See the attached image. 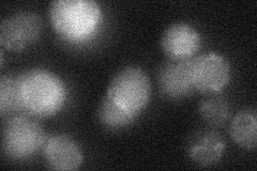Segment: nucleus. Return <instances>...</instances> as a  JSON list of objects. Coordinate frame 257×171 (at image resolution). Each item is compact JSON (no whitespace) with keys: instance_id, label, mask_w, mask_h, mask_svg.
Segmentation results:
<instances>
[{"instance_id":"7","label":"nucleus","mask_w":257,"mask_h":171,"mask_svg":"<svg viewBox=\"0 0 257 171\" xmlns=\"http://www.w3.org/2000/svg\"><path fill=\"white\" fill-rule=\"evenodd\" d=\"M160 45L170 60H190L202 47V36L188 23H174L163 31Z\"/></svg>"},{"instance_id":"10","label":"nucleus","mask_w":257,"mask_h":171,"mask_svg":"<svg viewBox=\"0 0 257 171\" xmlns=\"http://www.w3.org/2000/svg\"><path fill=\"white\" fill-rule=\"evenodd\" d=\"M226 151V141L214 129H200L188 140L187 154L192 161L202 167L219 162Z\"/></svg>"},{"instance_id":"4","label":"nucleus","mask_w":257,"mask_h":171,"mask_svg":"<svg viewBox=\"0 0 257 171\" xmlns=\"http://www.w3.org/2000/svg\"><path fill=\"white\" fill-rule=\"evenodd\" d=\"M151 80L144 69L128 66L112 76L106 96L127 112L140 115L151 99Z\"/></svg>"},{"instance_id":"13","label":"nucleus","mask_w":257,"mask_h":171,"mask_svg":"<svg viewBox=\"0 0 257 171\" xmlns=\"http://www.w3.org/2000/svg\"><path fill=\"white\" fill-rule=\"evenodd\" d=\"M139 115L127 112L119 107L107 96L103 97L96 109V118L100 123L106 128L117 129L131 125L138 119Z\"/></svg>"},{"instance_id":"1","label":"nucleus","mask_w":257,"mask_h":171,"mask_svg":"<svg viewBox=\"0 0 257 171\" xmlns=\"http://www.w3.org/2000/svg\"><path fill=\"white\" fill-rule=\"evenodd\" d=\"M19 86L23 110L36 118H50L59 113L68 100V88L56 73L35 68L22 73Z\"/></svg>"},{"instance_id":"6","label":"nucleus","mask_w":257,"mask_h":171,"mask_svg":"<svg viewBox=\"0 0 257 171\" xmlns=\"http://www.w3.org/2000/svg\"><path fill=\"white\" fill-rule=\"evenodd\" d=\"M191 76L196 91L219 93L230 81V63L226 57L218 53L199 55L191 59Z\"/></svg>"},{"instance_id":"3","label":"nucleus","mask_w":257,"mask_h":171,"mask_svg":"<svg viewBox=\"0 0 257 171\" xmlns=\"http://www.w3.org/2000/svg\"><path fill=\"white\" fill-rule=\"evenodd\" d=\"M46 139L44 128L36 117L15 113L4 123L2 150L11 160H26L43 148Z\"/></svg>"},{"instance_id":"9","label":"nucleus","mask_w":257,"mask_h":171,"mask_svg":"<svg viewBox=\"0 0 257 171\" xmlns=\"http://www.w3.org/2000/svg\"><path fill=\"white\" fill-rule=\"evenodd\" d=\"M158 86L165 96L180 100L196 91L191 76L190 60H168L158 72Z\"/></svg>"},{"instance_id":"8","label":"nucleus","mask_w":257,"mask_h":171,"mask_svg":"<svg viewBox=\"0 0 257 171\" xmlns=\"http://www.w3.org/2000/svg\"><path fill=\"white\" fill-rule=\"evenodd\" d=\"M43 155L53 170L75 171L84 161V154L77 141L67 134L48 137L43 145Z\"/></svg>"},{"instance_id":"5","label":"nucleus","mask_w":257,"mask_h":171,"mask_svg":"<svg viewBox=\"0 0 257 171\" xmlns=\"http://www.w3.org/2000/svg\"><path fill=\"white\" fill-rule=\"evenodd\" d=\"M43 31V21L38 13L20 11L0 24V44L7 51L20 53L37 43Z\"/></svg>"},{"instance_id":"14","label":"nucleus","mask_w":257,"mask_h":171,"mask_svg":"<svg viewBox=\"0 0 257 171\" xmlns=\"http://www.w3.org/2000/svg\"><path fill=\"white\" fill-rule=\"evenodd\" d=\"M18 110H23L19 77L3 75L0 78V113L3 117L12 116Z\"/></svg>"},{"instance_id":"11","label":"nucleus","mask_w":257,"mask_h":171,"mask_svg":"<svg viewBox=\"0 0 257 171\" xmlns=\"http://www.w3.org/2000/svg\"><path fill=\"white\" fill-rule=\"evenodd\" d=\"M229 135L234 142L244 150H254L257 145V116L255 109L240 110L232 118Z\"/></svg>"},{"instance_id":"12","label":"nucleus","mask_w":257,"mask_h":171,"mask_svg":"<svg viewBox=\"0 0 257 171\" xmlns=\"http://www.w3.org/2000/svg\"><path fill=\"white\" fill-rule=\"evenodd\" d=\"M199 116L208 125L218 127L226 123L230 115L229 103L226 97L218 93L208 94L198 106Z\"/></svg>"},{"instance_id":"2","label":"nucleus","mask_w":257,"mask_h":171,"mask_svg":"<svg viewBox=\"0 0 257 171\" xmlns=\"http://www.w3.org/2000/svg\"><path fill=\"white\" fill-rule=\"evenodd\" d=\"M47 15L54 31L69 43L89 40L102 22V9L94 0H55Z\"/></svg>"}]
</instances>
